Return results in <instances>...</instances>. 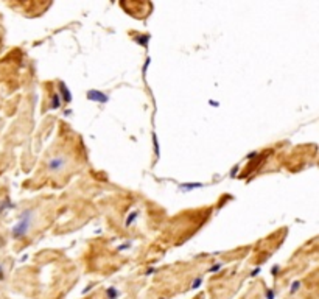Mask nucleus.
I'll return each mask as SVG.
<instances>
[{
  "label": "nucleus",
  "mask_w": 319,
  "mask_h": 299,
  "mask_svg": "<svg viewBox=\"0 0 319 299\" xmlns=\"http://www.w3.org/2000/svg\"><path fill=\"white\" fill-rule=\"evenodd\" d=\"M59 92H61V95H62V100L65 101V103H69L70 100H72V95H70V92L67 90V87H65V84L64 83H61L59 84ZM59 95V97H61Z\"/></svg>",
  "instance_id": "obj_4"
},
{
  "label": "nucleus",
  "mask_w": 319,
  "mask_h": 299,
  "mask_svg": "<svg viewBox=\"0 0 319 299\" xmlns=\"http://www.w3.org/2000/svg\"><path fill=\"white\" fill-rule=\"evenodd\" d=\"M87 98H89L90 101H98V103H106L109 98L106 95L103 94V92H100V90H89L87 92Z\"/></svg>",
  "instance_id": "obj_3"
},
{
  "label": "nucleus",
  "mask_w": 319,
  "mask_h": 299,
  "mask_svg": "<svg viewBox=\"0 0 319 299\" xmlns=\"http://www.w3.org/2000/svg\"><path fill=\"white\" fill-rule=\"evenodd\" d=\"M3 279V270H2V265H0V280Z\"/></svg>",
  "instance_id": "obj_17"
},
{
  "label": "nucleus",
  "mask_w": 319,
  "mask_h": 299,
  "mask_svg": "<svg viewBox=\"0 0 319 299\" xmlns=\"http://www.w3.org/2000/svg\"><path fill=\"white\" fill-rule=\"evenodd\" d=\"M161 299H165V298H161Z\"/></svg>",
  "instance_id": "obj_18"
},
{
  "label": "nucleus",
  "mask_w": 319,
  "mask_h": 299,
  "mask_svg": "<svg viewBox=\"0 0 319 299\" xmlns=\"http://www.w3.org/2000/svg\"><path fill=\"white\" fill-rule=\"evenodd\" d=\"M137 215H139V212H134V214H131L129 217H128V220H126V226H131V223H134L135 221V218H137Z\"/></svg>",
  "instance_id": "obj_11"
},
{
  "label": "nucleus",
  "mask_w": 319,
  "mask_h": 299,
  "mask_svg": "<svg viewBox=\"0 0 319 299\" xmlns=\"http://www.w3.org/2000/svg\"><path fill=\"white\" fill-rule=\"evenodd\" d=\"M274 296H276L274 290H266V299H274Z\"/></svg>",
  "instance_id": "obj_14"
},
{
  "label": "nucleus",
  "mask_w": 319,
  "mask_h": 299,
  "mask_svg": "<svg viewBox=\"0 0 319 299\" xmlns=\"http://www.w3.org/2000/svg\"><path fill=\"white\" fill-rule=\"evenodd\" d=\"M299 288H300V282H299V280L293 282V284H291V288H290V295H294V293H297Z\"/></svg>",
  "instance_id": "obj_9"
},
{
  "label": "nucleus",
  "mask_w": 319,
  "mask_h": 299,
  "mask_svg": "<svg viewBox=\"0 0 319 299\" xmlns=\"http://www.w3.org/2000/svg\"><path fill=\"white\" fill-rule=\"evenodd\" d=\"M67 165H69V157L67 156H62V154L54 156V157H52V159L47 161V170L52 171V173L62 171Z\"/></svg>",
  "instance_id": "obj_2"
},
{
  "label": "nucleus",
  "mask_w": 319,
  "mask_h": 299,
  "mask_svg": "<svg viewBox=\"0 0 319 299\" xmlns=\"http://www.w3.org/2000/svg\"><path fill=\"white\" fill-rule=\"evenodd\" d=\"M258 273H260V268H257V270H254V271H252V274H251V276H257Z\"/></svg>",
  "instance_id": "obj_16"
},
{
  "label": "nucleus",
  "mask_w": 319,
  "mask_h": 299,
  "mask_svg": "<svg viewBox=\"0 0 319 299\" xmlns=\"http://www.w3.org/2000/svg\"><path fill=\"white\" fill-rule=\"evenodd\" d=\"M204 184L201 182H189V184H181V190H184V192H187V190H193V189H199L202 187Z\"/></svg>",
  "instance_id": "obj_5"
},
{
  "label": "nucleus",
  "mask_w": 319,
  "mask_h": 299,
  "mask_svg": "<svg viewBox=\"0 0 319 299\" xmlns=\"http://www.w3.org/2000/svg\"><path fill=\"white\" fill-rule=\"evenodd\" d=\"M52 100H53L52 101V109H58V108L61 106V97H59L58 94H54Z\"/></svg>",
  "instance_id": "obj_8"
},
{
  "label": "nucleus",
  "mask_w": 319,
  "mask_h": 299,
  "mask_svg": "<svg viewBox=\"0 0 319 299\" xmlns=\"http://www.w3.org/2000/svg\"><path fill=\"white\" fill-rule=\"evenodd\" d=\"M129 246H131V242H126V243H123V245H120L118 249H120V251H125V249H128Z\"/></svg>",
  "instance_id": "obj_13"
},
{
  "label": "nucleus",
  "mask_w": 319,
  "mask_h": 299,
  "mask_svg": "<svg viewBox=\"0 0 319 299\" xmlns=\"http://www.w3.org/2000/svg\"><path fill=\"white\" fill-rule=\"evenodd\" d=\"M11 207H14V204L11 203L8 198L6 199H2V201H0V215H2L6 209H11Z\"/></svg>",
  "instance_id": "obj_6"
},
{
  "label": "nucleus",
  "mask_w": 319,
  "mask_h": 299,
  "mask_svg": "<svg viewBox=\"0 0 319 299\" xmlns=\"http://www.w3.org/2000/svg\"><path fill=\"white\" fill-rule=\"evenodd\" d=\"M106 295H108V299H117L120 293H118V290L115 287H109L108 291H106Z\"/></svg>",
  "instance_id": "obj_7"
},
{
  "label": "nucleus",
  "mask_w": 319,
  "mask_h": 299,
  "mask_svg": "<svg viewBox=\"0 0 319 299\" xmlns=\"http://www.w3.org/2000/svg\"><path fill=\"white\" fill-rule=\"evenodd\" d=\"M201 284H202V276H198L196 279L191 282V288H193V290H196V288L201 287Z\"/></svg>",
  "instance_id": "obj_10"
},
{
  "label": "nucleus",
  "mask_w": 319,
  "mask_h": 299,
  "mask_svg": "<svg viewBox=\"0 0 319 299\" xmlns=\"http://www.w3.org/2000/svg\"><path fill=\"white\" fill-rule=\"evenodd\" d=\"M277 271H279V265H276V266L272 268V274H274V276H277Z\"/></svg>",
  "instance_id": "obj_15"
},
{
  "label": "nucleus",
  "mask_w": 319,
  "mask_h": 299,
  "mask_svg": "<svg viewBox=\"0 0 319 299\" xmlns=\"http://www.w3.org/2000/svg\"><path fill=\"white\" fill-rule=\"evenodd\" d=\"M34 218H36V210L34 209H25L19 217L17 224H14V227H13V237L14 238H24L27 234L30 232L33 224H34Z\"/></svg>",
  "instance_id": "obj_1"
},
{
  "label": "nucleus",
  "mask_w": 319,
  "mask_h": 299,
  "mask_svg": "<svg viewBox=\"0 0 319 299\" xmlns=\"http://www.w3.org/2000/svg\"><path fill=\"white\" fill-rule=\"evenodd\" d=\"M221 268H223V263H216V265H213V266H212V268L209 270V271H210V273H215V271L221 270Z\"/></svg>",
  "instance_id": "obj_12"
}]
</instances>
